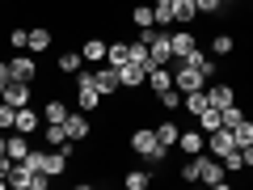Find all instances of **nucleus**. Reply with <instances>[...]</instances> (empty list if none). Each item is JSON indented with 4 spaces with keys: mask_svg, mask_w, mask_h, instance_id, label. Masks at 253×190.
<instances>
[{
    "mask_svg": "<svg viewBox=\"0 0 253 190\" xmlns=\"http://www.w3.org/2000/svg\"><path fill=\"white\" fill-rule=\"evenodd\" d=\"M9 68H13V81H34V76H38L34 51H17V55L9 59Z\"/></svg>",
    "mask_w": 253,
    "mask_h": 190,
    "instance_id": "7",
    "label": "nucleus"
},
{
    "mask_svg": "<svg viewBox=\"0 0 253 190\" xmlns=\"http://www.w3.org/2000/svg\"><path fill=\"white\" fill-rule=\"evenodd\" d=\"M118 81H123V89H139V85H148V68L135 59H126L123 68H118Z\"/></svg>",
    "mask_w": 253,
    "mask_h": 190,
    "instance_id": "8",
    "label": "nucleus"
},
{
    "mask_svg": "<svg viewBox=\"0 0 253 190\" xmlns=\"http://www.w3.org/2000/svg\"><path fill=\"white\" fill-rule=\"evenodd\" d=\"M219 161H224V169H228V173H241V169H245V161H241V148H232V152H228V156H219Z\"/></svg>",
    "mask_w": 253,
    "mask_h": 190,
    "instance_id": "36",
    "label": "nucleus"
},
{
    "mask_svg": "<svg viewBox=\"0 0 253 190\" xmlns=\"http://www.w3.org/2000/svg\"><path fill=\"white\" fill-rule=\"evenodd\" d=\"M34 173L26 161H13V173H9V190H34Z\"/></svg>",
    "mask_w": 253,
    "mask_h": 190,
    "instance_id": "11",
    "label": "nucleus"
},
{
    "mask_svg": "<svg viewBox=\"0 0 253 190\" xmlns=\"http://www.w3.org/2000/svg\"><path fill=\"white\" fill-rule=\"evenodd\" d=\"M177 148H181L186 156L207 152V131H199V127H194V131H181V136H177Z\"/></svg>",
    "mask_w": 253,
    "mask_h": 190,
    "instance_id": "9",
    "label": "nucleus"
},
{
    "mask_svg": "<svg viewBox=\"0 0 253 190\" xmlns=\"http://www.w3.org/2000/svg\"><path fill=\"white\" fill-rule=\"evenodd\" d=\"M152 4H169V0H152Z\"/></svg>",
    "mask_w": 253,
    "mask_h": 190,
    "instance_id": "41",
    "label": "nucleus"
},
{
    "mask_svg": "<svg viewBox=\"0 0 253 190\" xmlns=\"http://www.w3.org/2000/svg\"><path fill=\"white\" fill-rule=\"evenodd\" d=\"M126 190H148V186H152V173H148V169H126Z\"/></svg>",
    "mask_w": 253,
    "mask_h": 190,
    "instance_id": "28",
    "label": "nucleus"
},
{
    "mask_svg": "<svg viewBox=\"0 0 253 190\" xmlns=\"http://www.w3.org/2000/svg\"><path fill=\"white\" fill-rule=\"evenodd\" d=\"M4 152L13 156V161H26V152H30V136H9V144H4Z\"/></svg>",
    "mask_w": 253,
    "mask_h": 190,
    "instance_id": "22",
    "label": "nucleus"
},
{
    "mask_svg": "<svg viewBox=\"0 0 253 190\" xmlns=\"http://www.w3.org/2000/svg\"><path fill=\"white\" fill-rule=\"evenodd\" d=\"M173 85H177L181 93H190V89H207V76H203L194 63L177 59V68H173Z\"/></svg>",
    "mask_w": 253,
    "mask_h": 190,
    "instance_id": "4",
    "label": "nucleus"
},
{
    "mask_svg": "<svg viewBox=\"0 0 253 190\" xmlns=\"http://www.w3.org/2000/svg\"><path fill=\"white\" fill-rule=\"evenodd\" d=\"M161 106H165V110H181V89H177V85L161 93Z\"/></svg>",
    "mask_w": 253,
    "mask_h": 190,
    "instance_id": "34",
    "label": "nucleus"
},
{
    "mask_svg": "<svg viewBox=\"0 0 253 190\" xmlns=\"http://www.w3.org/2000/svg\"><path fill=\"white\" fill-rule=\"evenodd\" d=\"M181 178H186V182H199V161H194V156L181 165Z\"/></svg>",
    "mask_w": 253,
    "mask_h": 190,
    "instance_id": "38",
    "label": "nucleus"
},
{
    "mask_svg": "<svg viewBox=\"0 0 253 190\" xmlns=\"http://www.w3.org/2000/svg\"><path fill=\"white\" fill-rule=\"evenodd\" d=\"M26 51H34V55L51 51V30H46V26H34V30H30V43H26Z\"/></svg>",
    "mask_w": 253,
    "mask_h": 190,
    "instance_id": "18",
    "label": "nucleus"
},
{
    "mask_svg": "<svg viewBox=\"0 0 253 190\" xmlns=\"http://www.w3.org/2000/svg\"><path fill=\"white\" fill-rule=\"evenodd\" d=\"M81 63H84V55H81V51H59V72L76 76V72H81Z\"/></svg>",
    "mask_w": 253,
    "mask_h": 190,
    "instance_id": "24",
    "label": "nucleus"
},
{
    "mask_svg": "<svg viewBox=\"0 0 253 190\" xmlns=\"http://www.w3.org/2000/svg\"><path fill=\"white\" fill-rule=\"evenodd\" d=\"M177 136H181V127H177V123H161V127H156V140H161L165 148L177 144Z\"/></svg>",
    "mask_w": 253,
    "mask_h": 190,
    "instance_id": "30",
    "label": "nucleus"
},
{
    "mask_svg": "<svg viewBox=\"0 0 253 190\" xmlns=\"http://www.w3.org/2000/svg\"><path fill=\"white\" fill-rule=\"evenodd\" d=\"M68 114H72V110L63 106L59 97H51V101H46V110H42V123H63Z\"/></svg>",
    "mask_w": 253,
    "mask_h": 190,
    "instance_id": "25",
    "label": "nucleus"
},
{
    "mask_svg": "<svg viewBox=\"0 0 253 190\" xmlns=\"http://www.w3.org/2000/svg\"><path fill=\"white\" fill-rule=\"evenodd\" d=\"M76 106H81L84 114H93V110L101 106V93H97V85H93V72H76Z\"/></svg>",
    "mask_w": 253,
    "mask_h": 190,
    "instance_id": "3",
    "label": "nucleus"
},
{
    "mask_svg": "<svg viewBox=\"0 0 253 190\" xmlns=\"http://www.w3.org/2000/svg\"><path fill=\"white\" fill-rule=\"evenodd\" d=\"M63 131H68V140H76V144H81V140L89 136V114H84V110H72V114L63 118Z\"/></svg>",
    "mask_w": 253,
    "mask_h": 190,
    "instance_id": "10",
    "label": "nucleus"
},
{
    "mask_svg": "<svg viewBox=\"0 0 253 190\" xmlns=\"http://www.w3.org/2000/svg\"><path fill=\"white\" fill-rule=\"evenodd\" d=\"M207 101L215 110H224V106H232V101H236V89H232V85H224V81H219V85L207 81Z\"/></svg>",
    "mask_w": 253,
    "mask_h": 190,
    "instance_id": "15",
    "label": "nucleus"
},
{
    "mask_svg": "<svg viewBox=\"0 0 253 190\" xmlns=\"http://www.w3.org/2000/svg\"><path fill=\"white\" fill-rule=\"evenodd\" d=\"M9 81H13V68H9V59H0V93L9 89Z\"/></svg>",
    "mask_w": 253,
    "mask_h": 190,
    "instance_id": "40",
    "label": "nucleus"
},
{
    "mask_svg": "<svg viewBox=\"0 0 253 190\" xmlns=\"http://www.w3.org/2000/svg\"><path fill=\"white\" fill-rule=\"evenodd\" d=\"M219 118H224V127H236V123L245 118V110H241V106L232 101V106H224V110H219Z\"/></svg>",
    "mask_w": 253,
    "mask_h": 190,
    "instance_id": "35",
    "label": "nucleus"
},
{
    "mask_svg": "<svg viewBox=\"0 0 253 190\" xmlns=\"http://www.w3.org/2000/svg\"><path fill=\"white\" fill-rule=\"evenodd\" d=\"M232 148H236V136H232V127H215V131L207 136V152H211V156H228Z\"/></svg>",
    "mask_w": 253,
    "mask_h": 190,
    "instance_id": "6",
    "label": "nucleus"
},
{
    "mask_svg": "<svg viewBox=\"0 0 253 190\" xmlns=\"http://www.w3.org/2000/svg\"><path fill=\"white\" fill-rule=\"evenodd\" d=\"M169 47H173V63L177 59H190V51H194V34H190V30H177V34H169Z\"/></svg>",
    "mask_w": 253,
    "mask_h": 190,
    "instance_id": "14",
    "label": "nucleus"
},
{
    "mask_svg": "<svg viewBox=\"0 0 253 190\" xmlns=\"http://www.w3.org/2000/svg\"><path fill=\"white\" fill-rule=\"evenodd\" d=\"M38 127H42V118H38L30 106H21V110H17V123H13V131H21V136H34Z\"/></svg>",
    "mask_w": 253,
    "mask_h": 190,
    "instance_id": "17",
    "label": "nucleus"
},
{
    "mask_svg": "<svg viewBox=\"0 0 253 190\" xmlns=\"http://www.w3.org/2000/svg\"><path fill=\"white\" fill-rule=\"evenodd\" d=\"M207 106H211V101H207V89H190V93H181V114L199 118Z\"/></svg>",
    "mask_w": 253,
    "mask_h": 190,
    "instance_id": "12",
    "label": "nucleus"
},
{
    "mask_svg": "<svg viewBox=\"0 0 253 190\" xmlns=\"http://www.w3.org/2000/svg\"><path fill=\"white\" fill-rule=\"evenodd\" d=\"M194 161H199V182H207V186H219V190L228 186V169H224V161H219V156L199 152Z\"/></svg>",
    "mask_w": 253,
    "mask_h": 190,
    "instance_id": "2",
    "label": "nucleus"
},
{
    "mask_svg": "<svg viewBox=\"0 0 253 190\" xmlns=\"http://www.w3.org/2000/svg\"><path fill=\"white\" fill-rule=\"evenodd\" d=\"M63 169H68V156H63L59 148H46V165H42V173H51V178H59Z\"/></svg>",
    "mask_w": 253,
    "mask_h": 190,
    "instance_id": "20",
    "label": "nucleus"
},
{
    "mask_svg": "<svg viewBox=\"0 0 253 190\" xmlns=\"http://www.w3.org/2000/svg\"><path fill=\"white\" fill-rule=\"evenodd\" d=\"M194 13H199L194 0H173V21L177 26H194Z\"/></svg>",
    "mask_w": 253,
    "mask_h": 190,
    "instance_id": "19",
    "label": "nucleus"
},
{
    "mask_svg": "<svg viewBox=\"0 0 253 190\" xmlns=\"http://www.w3.org/2000/svg\"><path fill=\"white\" fill-rule=\"evenodd\" d=\"M0 101H9V106H30V81H9V89L0 93Z\"/></svg>",
    "mask_w": 253,
    "mask_h": 190,
    "instance_id": "16",
    "label": "nucleus"
},
{
    "mask_svg": "<svg viewBox=\"0 0 253 190\" xmlns=\"http://www.w3.org/2000/svg\"><path fill=\"white\" fill-rule=\"evenodd\" d=\"M26 43H30L26 30H13V34H9V47H13V51H26Z\"/></svg>",
    "mask_w": 253,
    "mask_h": 190,
    "instance_id": "37",
    "label": "nucleus"
},
{
    "mask_svg": "<svg viewBox=\"0 0 253 190\" xmlns=\"http://www.w3.org/2000/svg\"><path fill=\"white\" fill-rule=\"evenodd\" d=\"M131 21H135V30L156 26V13H152V4H135V9H131Z\"/></svg>",
    "mask_w": 253,
    "mask_h": 190,
    "instance_id": "29",
    "label": "nucleus"
},
{
    "mask_svg": "<svg viewBox=\"0 0 253 190\" xmlns=\"http://www.w3.org/2000/svg\"><path fill=\"white\" fill-rule=\"evenodd\" d=\"M126 148H131V152H139L148 165H165V152H169V148L156 140V127H139V131H131Z\"/></svg>",
    "mask_w": 253,
    "mask_h": 190,
    "instance_id": "1",
    "label": "nucleus"
},
{
    "mask_svg": "<svg viewBox=\"0 0 253 190\" xmlns=\"http://www.w3.org/2000/svg\"><path fill=\"white\" fill-rule=\"evenodd\" d=\"M232 136H236V148H245V144H253V118H241V123L232 127Z\"/></svg>",
    "mask_w": 253,
    "mask_h": 190,
    "instance_id": "31",
    "label": "nucleus"
},
{
    "mask_svg": "<svg viewBox=\"0 0 253 190\" xmlns=\"http://www.w3.org/2000/svg\"><path fill=\"white\" fill-rule=\"evenodd\" d=\"M126 59H131V43H110V47H106V63H114V68H123Z\"/></svg>",
    "mask_w": 253,
    "mask_h": 190,
    "instance_id": "21",
    "label": "nucleus"
},
{
    "mask_svg": "<svg viewBox=\"0 0 253 190\" xmlns=\"http://www.w3.org/2000/svg\"><path fill=\"white\" fill-rule=\"evenodd\" d=\"M199 13H224V0H194Z\"/></svg>",
    "mask_w": 253,
    "mask_h": 190,
    "instance_id": "39",
    "label": "nucleus"
},
{
    "mask_svg": "<svg viewBox=\"0 0 253 190\" xmlns=\"http://www.w3.org/2000/svg\"><path fill=\"white\" fill-rule=\"evenodd\" d=\"M194 123H199V131H207V136H211L215 127H224V118H219V110H215V106H207L199 118H194Z\"/></svg>",
    "mask_w": 253,
    "mask_h": 190,
    "instance_id": "27",
    "label": "nucleus"
},
{
    "mask_svg": "<svg viewBox=\"0 0 253 190\" xmlns=\"http://www.w3.org/2000/svg\"><path fill=\"white\" fill-rule=\"evenodd\" d=\"M106 47H110V43H101V38H89V43H81V55H84L89 63H101V59H106Z\"/></svg>",
    "mask_w": 253,
    "mask_h": 190,
    "instance_id": "23",
    "label": "nucleus"
},
{
    "mask_svg": "<svg viewBox=\"0 0 253 190\" xmlns=\"http://www.w3.org/2000/svg\"><path fill=\"white\" fill-rule=\"evenodd\" d=\"M232 47H236V38H232V34H215V43H211V55H232Z\"/></svg>",
    "mask_w": 253,
    "mask_h": 190,
    "instance_id": "33",
    "label": "nucleus"
},
{
    "mask_svg": "<svg viewBox=\"0 0 253 190\" xmlns=\"http://www.w3.org/2000/svg\"><path fill=\"white\" fill-rule=\"evenodd\" d=\"M42 144H46V148H59V144H68V131H63V123H46V131H42Z\"/></svg>",
    "mask_w": 253,
    "mask_h": 190,
    "instance_id": "26",
    "label": "nucleus"
},
{
    "mask_svg": "<svg viewBox=\"0 0 253 190\" xmlns=\"http://www.w3.org/2000/svg\"><path fill=\"white\" fill-rule=\"evenodd\" d=\"M13 123H17V106L0 101V131H13Z\"/></svg>",
    "mask_w": 253,
    "mask_h": 190,
    "instance_id": "32",
    "label": "nucleus"
},
{
    "mask_svg": "<svg viewBox=\"0 0 253 190\" xmlns=\"http://www.w3.org/2000/svg\"><path fill=\"white\" fill-rule=\"evenodd\" d=\"M228 4H236V0H224V9H228Z\"/></svg>",
    "mask_w": 253,
    "mask_h": 190,
    "instance_id": "42",
    "label": "nucleus"
},
{
    "mask_svg": "<svg viewBox=\"0 0 253 190\" xmlns=\"http://www.w3.org/2000/svg\"><path fill=\"white\" fill-rule=\"evenodd\" d=\"M148 89L161 97L165 89H173V72H169V63H156V68H148Z\"/></svg>",
    "mask_w": 253,
    "mask_h": 190,
    "instance_id": "13",
    "label": "nucleus"
},
{
    "mask_svg": "<svg viewBox=\"0 0 253 190\" xmlns=\"http://www.w3.org/2000/svg\"><path fill=\"white\" fill-rule=\"evenodd\" d=\"M93 85H97L101 97L118 93V89H123V81H118V68H114V63H106V68H93Z\"/></svg>",
    "mask_w": 253,
    "mask_h": 190,
    "instance_id": "5",
    "label": "nucleus"
}]
</instances>
